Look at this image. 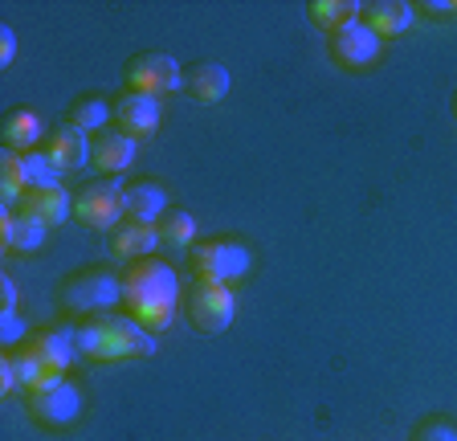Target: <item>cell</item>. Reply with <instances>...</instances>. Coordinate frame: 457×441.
Masks as SVG:
<instances>
[{"label": "cell", "mask_w": 457, "mask_h": 441, "mask_svg": "<svg viewBox=\"0 0 457 441\" xmlns=\"http://www.w3.org/2000/svg\"><path fill=\"white\" fill-rule=\"evenodd\" d=\"M155 229H160V241H163V245H188V250H192V237H196V220H192L184 209H168V212L160 217V225H155Z\"/></svg>", "instance_id": "obj_24"}, {"label": "cell", "mask_w": 457, "mask_h": 441, "mask_svg": "<svg viewBox=\"0 0 457 441\" xmlns=\"http://www.w3.org/2000/svg\"><path fill=\"white\" fill-rule=\"evenodd\" d=\"M62 303L82 315H98V311L123 303V279L111 270H82L62 287Z\"/></svg>", "instance_id": "obj_7"}, {"label": "cell", "mask_w": 457, "mask_h": 441, "mask_svg": "<svg viewBox=\"0 0 457 441\" xmlns=\"http://www.w3.org/2000/svg\"><path fill=\"white\" fill-rule=\"evenodd\" d=\"M29 192V176H25V160L21 152H4L0 155V204H21V196Z\"/></svg>", "instance_id": "obj_23"}, {"label": "cell", "mask_w": 457, "mask_h": 441, "mask_svg": "<svg viewBox=\"0 0 457 441\" xmlns=\"http://www.w3.org/2000/svg\"><path fill=\"white\" fill-rule=\"evenodd\" d=\"M46 155L54 160L57 172H78V168L90 163V135L78 131V127H70V123L54 127L49 139H46Z\"/></svg>", "instance_id": "obj_13"}, {"label": "cell", "mask_w": 457, "mask_h": 441, "mask_svg": "<svg viewBox=\"0 0 457 441\" xmlns=\"http://www.w3.org/2000/svg\"><path fill=\"white\" fill-rule=\"evenodd\" d=\"M46 225L37 217H29V212H9L0 217V241H4V250L12 254H37L46 245Z\"/></svg>", "instance_id": "obj_16"}, {"label": "cell", "mask_w": 457, "mask_h": 441, "mask_svg": "<svg viewBox=\"0 0 457 441\" xmlns=\"http://www.w3.org/2000/svg\"><path fill=\"white\" fill-rule=\"evenodd\" d=\"M228 82H233V78H228V70L220 66V62H196L192 70H184V90L204 106L220 103V98L228 95Z\"/></svg>", "instance_id": "obj_18"}, {"label": "cell", "mask_w": 457, "mask_h": 441, "mask_svg": "<svg viewBox=\"0 0 457 441\" xmlns=\"http://www.w3.org/2000/svg\"><path fill=\"white\" fill-rule=\"evenodd\" d=\"M135 139L131 135H123L119 127H106V131H98V135H90V163H95L98 172H106V176H119V172H127V163L135 160Z\"/></svg>", "instance_id": "obj_14"}, {"label": "cell", "mask_w": 457, "mask_h": 441, "mask_svg": "<svg viewBox=\"0 0 457 441\" xmlns=\"http://www.w3.org/2000/svg\"><path fill=\"white\" fill-rule=\"evenodd\" d=\"M188 319L204 336H220L225 327H233V319H237V295H233V287L196 279L188 290Z\"/></svg>", "instance_id": "obj_6"}, {"label": "cell", "mask_w": 457, "mask_h": 441, "mask_svg": "<svg viewBox=\"0 0 457 441\" xmlns=\"http://www.w3.org/2000/svg\"><path fill=\"white\" fill-rule=\"evenodd\" d=\"M360 12H363V4H355V0H311V4H306V17H311L327 37L360 25Z\"/></svg>", "instance_id": "obj_21"}, {"label": "cell", "mask_w": 457, "mask_h": 441, "mask_svg": "<svg viewBox=\"0 0 457 441\" xmlns=\"http://www.w3.org/2000/svg\"><path fill=\"white\" fill-rule=\"evenodd\" d=\"M123 204H127V220L139 225H160V217L168 212V192L152 180H135L123 188Z\"/></svg>", "instance_id": "obj_17"}, {"label": "cell", "mask_w": 457, "mask_h": 441, "mask_svg": "<svg viewBox=\"0 0 457 441\" xmlns=\"http://www.w3.org/2000/svg\"><path fill=\"white\" fill-rule=\"evenodd\" d=\"M412 441H457V425L441 421V417H433V421H420L417 429H412Z\"/></svg>", "instance_id": "obj_26"}, {"label": "cell", "mask_w": 457, "mask_h": 441, "mask_svg": "<svg viewBox=\"0 0 457 441\" xmlns=\"http://www.w3.org/2000/svg\"><path fill=\"white\" fill-rule=\"evenodd\" d=\"M106 119H114V106L106 103L103 95H82V98H74L66 111V123L78 127V131H86V135L106 131Z\"/></svg>", "instance_id": "obj_22"}, {"label": "cell", "mask_w": 457, "mask_h": 441, "mask_svg": "<svg viewBox=\"0 0 457 441\" xmlns=\"http://www.w3.org/2000/svg\"><path fill=\"white\" fill-rule=\"evenodd\" d=\"M155 245H163V241H160V229H155V225H139V220H127V217H123V225H114L111 250L119 254V258H131V262L152 258Z\"/></svg>", "instance_id": "obj_20"}, {"label": "cell", "mask_w": 457, "mask_h": 441, "mask_svg": "<svg viewBox=\"0 0 457 441\" xmlns=\"http://www.w3.org/2000/svg\"><path fill=\"white\" fill-rule=\"evenodd\" d=\"M70 339H74L78 355L95 360V364H114V360H135V355L155 352L147 327H139L131 315H111V311L82 315L70 327Z\"/></svg>", "instance_id": "obj_2"}, {"label": "cell", "mask_w": 457, "mask_h": 441, "mask_svg": "<svg viewBox=\"0 0 457 441\" xmlns=\"http://www.w3.org/2000/svg\"><path fill=\"white\" fill-rule=\"evenodd\" d=\"M360 21L376 33V37H396V33L412 29L417 9H412L409 0H371V4H363Z\"/></svg>", "instance_id": "obj_15"}, {"label": "cell", "mask_w": 457, "mask_h": 441, "mask_svg": "<svg viewBox=\"0 0 457 441\" xmlns=\"http://www.w3.org/2000/svg\"><path fill=\"white\" fill-rule=\"evenodd\" d=\"M184 87V70L180 62L171 58V54H163V49H147V54H139V58L127 62V90H135V95H171V90Z\"/></svg>", "instance_id": "obj_8"}, {"label": "cell", "mask_w": 457, "mask_h": 441, "mask_svg": "<svg viewBox=\"0 0 457 441\" xmlns=\"http://www.w3.org/2000/svg\"><path fill=\"white\" fill-rule=\"evenodd\" d=\"M123 188L119 180H90L74 192V220L86 225V229H114L123 225L127 204H123Z\"/></svg>", "instance_id": "obj_5"}, {"label": "cell", "mask_w": 457, "mask_h": 441, "mask_svg": "<svg viewBox=\"0 0 457 441\" xmlns=\"http://www.w3.org/2000/svg\"><path fill=\"white\" fill-rule=\"evenodd\" d=\"M114 127L123 135H131L135 144H139V139H152V135L160 131V103H155L152 95L127 90V95L114 103Z\"/></svg>", "instance_id": "obj_10"}, {"label": "cell", "mask_w": 457, "mask_h": 441, "mask_svg": "<svg viewBox=\"0 0 457 441\" xmlns=\"http://www.w3.org/2000/svg\"><path fill=\"white\" fill-rule=\"evenodd\" d=\"M21 212H29V217H37L46 229H54V225H62V220L74 217V196L66 192V184H41V188H29L25 196H21Z\"/></svg>", "instance_id": "obj_11"}, {"label": "cell", "mask_w": 457, "mask_h": 441, "mask_svg": "<svg viewBox=\"0 0 457 441\" xmlns=\"http://www.w3.org/2000/svg\"><path fill=\"white\" fill-rule=\"evenodd\" d=\"M12 58H17V37L9 25H0V66H9Z\"/></svg>", "instance_id": "obj_29"}, {"label": "cell", "mask_w": 457, "mask_h": 441, "mask_svg": "<svg viewBox=\"0 0 457 441\" xmlns=\"http://www.w3.org/2000/svg\"><path fill=\"white\" fill-rule=\"evenodd\" d=\"M453 119H457V90H453Z\"/></svg>", "instance_id": "obj_30"}, {"label": "cell", "mask_w": 457, "mask_h": 441, "mask_svg": "<svg viewBox=\"0 0 457 441\" xmlns=\"http://www.w3.org/2000/svg\"><path fill=\"white\" fill-rule=\"evenodd\" d=\"M25 160V176H29V188H41V184H57V168H54V160L46 155V147H33V152H25L21 155Z\"/></svg>", "instance_id": "obj_25"}, {"label": "cell", "mask_w": 457, "mask_h": 441, "mask_svg": "<svg viewBox=\"0 0 457 441\" xmlns=\"http://www.w3.org/2000/svg\"><path fill=\"white\" fill-rule=\"evenodd\" d=\"M180 303V279L160 258H139L123 274V307L147 331H163Z\"/></svg>", "instance_id": "obj_1"}, {"label": "cell", "mask_w": 457, "mask_h": 441, "mask_svg": "<svg viewBox=\"0 0 457 441\" xmlns=\"http://www.w3.org/2000/svg\"><path fill=\"white\" fill-rule=\"evenodd\" d=\"M0 315H17V287L9 274L0 279Z\"/></svg>", "instance_id": "obj_28"}, {"label": "cell", "mask_w": 457, "mask_h": 441, "mask_svg": "<svg viewBox=\"0 0 457 441\" xmlns=\"http://www.w3.org/2000/svg\"><path fill=\"white\" fill-rule=\"evenodd\" d=\"M4 360H9V368H12V376H17L21 388L33 393V388H46V384L66 380L70 364L78 360V347H74V339H70V331L46 327V331H37L33 339L9 347Z\"/></svg>", "instance_id": "obj_3"}, {"label": "cell", "mask_w": 457, "mask_h": 441, "mask_svg": "<svg viewBox=\"0 0 457 441\" xmlns=\"http://www.w3.org/2000/svg\"><path fill=\"white\" fill-rule=\"evenodd\" d=\"M21 336H25V319H21V315H0V339L17 347Z\"/></svg>", "instance_id": "obj_27"}, {"label": "cell", "mask_w": 457, "mask_h": 441, "mask_svg": "<svg viewBox=\"0 0 457 441\" xmlns=\"http://www.w3.org/2000/svg\"><path fill=\"white\" fill-rule=\"evenodd\" d=\"M331 58L347 70H363L380 58V37L360 21V25H352V29H343L331 37Z\"/></svg>", "instance_id": "obj_12"}, {"label": "cell", "mask_w": 457, "mask_h": 441, "mask_svg": "<svg viewBox=\"0 0 457 441\" xmlns=\"http://www.w3.org/2000/svg\"><path fill=\"white\" fill-rule=\"evenodd\" d=\"M41 131H46V123H41V115L33 111V106H17V111H9L4 115V127H0V139H4V147L9 152H33L41 139Z\"/></svg>", "instance_id": "obj_19"}, {"label": "cell", "mask_w": 457, "mask_h": 441, "mask_svg": "<svg viewBox=\"0 0 457 441\" xmlns=\"http://www.w3.org/2000/svg\"><path fill=\"white\" fill-rule=\"evenodd\" d=\"M188 258H192V274H196L200 282H220V287H233L237 279H245L249 262H253L237 237L200 241V245H192L188 250Z\"/></svg>", "instance_id": "obj_4"}, {"label": "cell", "mask_w": 457, "mask_h": 441, "mask_svg": "<svg viewBox=\"0 0 457 441\" xmlns=\"http://www.w3.org/2000/svg\"><path fill=\"white\" fill-rule=\"evenodd\" d=\"M29 412H33V421L41 425H74L82 417V393H78L70 380H57V384H46V388H33L29 393Z\"/></svg>", "instance_id": "obj_9"}]
</instances>
